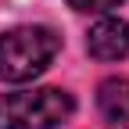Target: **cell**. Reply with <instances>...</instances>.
Returning a JSON list of instances; mask_svg holds the SVG:
<instances>
[{
    "label": "cell",
    "instance_id": "cell-1",
    "mask_svg": "<svg viewBox=\"0 0 129 129\" xmlns=\"http://www.w3.org/2000/svg\"><path fill=\"white\" fill-rule=\"evenodd\" d=\"M61 50V36L50 25H18L0 36V79L4 83H29L50 68Z\"/></svg>",
    "mask_w": 129,
    "mask_h": 129
},
{
    "label": "cell",
    "instance_id": "cell-2",
    "mask_svg": "<svg viewBox=\"0 0 129 129\" xmlns=\"http://www.w3.org/2000/svg\"><path fill=\"white\" fill-rule=\"evenodd\" d=\"M75 101L57 86L11 90L0 97V129H57L72 118Z\"/></svg>",
    "mask_w": 129,
    "mask_h": 129
},
{
    "label": "cell",
    "instance_id": "cell-3",
    "mask_svg": "<svg viewBox=\"0 0 129 129\" xmlns=\"http://www.w3.org/2000/svg\"><path fill=\"white\" fill-rule=\"evenodd\" d=\"M86 50L97 61H122V57H129V22L125 18H101L86 32Z\"/></svg>",
    "mask_w": 129,
    "mask_h": 129
},
{
    "label": "cell",
    "instance_id": "cell-4",
    "mask_svg": "<svg viewBox=\"0 0 129 129\" xmlns=\"http://www.w3.org/2000/svg\"><path fill=\"white\" fill-rule=\"evenodd\" d=\"M97 108L111 129H129V75H111L97 86Z\"/></svg>",
    "mask_w": 129,
    "mask_h": 129
},
{
    "label": "cell",
    "instance_id": "cell-5",
    "mask_svg": "<svg viewBox=\"0 0 129 129\" xmlns=\"http://www.w3.org/2000/svg\"><path fill=\"white\" fill-rule=\"evenodd\" d=\"M68 4H72L75 11H86V14H104V11H111V7H118L122 0H68Z\"/></svg>",
    "mask_w": 129,
    "mask_h": 129
}]
</instances>
